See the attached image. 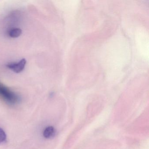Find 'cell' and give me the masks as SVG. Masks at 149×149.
Returning <instances> with one entry per match:
<instances>
[{
    "label": "cell",
    "instance_id": "1",
    "mask_svg": "<svg viewBox=\"0 0 149 149\" xmlns=\"http://www.w3.org/2000/svg\"><path fill=\"white\" fill-rule=\"evenodd\" d=\"M0 96L9 103L14 104L18 102L17 96L8 89L0 85Z\"/></svg>",
    "mask_w": 149,
    "mask_h": 149
},
{
    "label": "cell",
    "instance_id": "2",
    "mask_svg": "<svg viewBox=\"0 0 149 149\" xmlns=\"http://www.w3.org/2000/svg\"><path fill=\"white\" fill-rule=\"evenodd\" d=\"M26 63V59H22L17 63H10L8 64L7 67L15 73H20L24 70Z\"/></svg>",
    "mask_w": 149,
    "mask_h": 149
},
{
    "label": "cell",
    "instance_id": "3",
    "mask_svg": "<svg viewBox=\"0 0 149 149\" xmlns=\"http://www.w3.org/2000/svg\"><path fill=\"white\" fill-rule=\"evenodd\" d=\"M55 133V130L53 126H50L47 127L44 130L43 135L45 138L49 139L53 137Z\"/></svg>",
    "mask_w": 149,
    "mask_h": 149
},
{
    "label": "cell",
    "instance_id": "4",
    "mask_svg": "<svg viewBox=\"0 0 149 149\" xmlns=\"http://www.w3.org/2000/svg\"><path fill=\"white\" fill-rule=\"evenodd\" d=\"M22 34V30L19 28H14L10 30L9 35L12 38H17Z\"/></svg>",
    "mask_w": 149,
    "mask_h": 149
},
{
    "label": "cell",
    "instance_id": "5",
    "mask_svg": "<svg viewBox=\"0 0 149 149\" xmlns=\"http://www.w3.org/2000/svg\"><path fill=\"white\" fill-rule=\"evenodd\" d=\"M6 135L3 129L0 128V144L6 141Z\"/></svg>",
    "mask_w": 149,
    "mask_h": 149
}]
</instances>
